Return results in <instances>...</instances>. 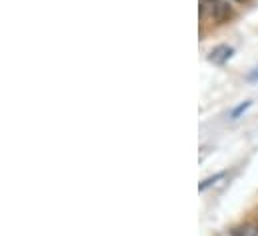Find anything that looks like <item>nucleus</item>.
Returning a JSON list of instances; mask_svg holds the SVG:
<instances>
[{"label":"nucleus","instance_id":"1","mask_svg":"<svg viewBox=\"0 0 258 236\" xmlns=\"http://www.w3.org/2000/svg\"><path fill=\"white\" fill-rule=\"evenodd\" d=\"M200 20H208L210 24H228L236 10L230 0H198Z\"/></svg>","mask_w":258,"mask_h":236},{"label":"nucleus","instance_id":"2","mask_svg":"<svg viewBox=\"0 0 258 236\" xmlns=\"http://www.w3.org/2000/svg\"><path fill=\"white\" fill-rule=\"evenodd\" d=\"M232 46H228V44H218L216 48H212L210 50V54H208V60L212 62V64H224L226 60L232 56Z\"/></svg>","mask_w":258,"mask_h":236},{"label":"nucleus","instance_id":"3","mask_svg":"<svg viewBox=\"0 0 258 236\" xmlns=\"http://www.w3.org/2000/svg\"><path fill=\"white\" fill-rule=\"evenodd\" d=\"M226 176V172H224V170H222V172H216V174H214V176H208V178H204V180H202V182H200V184H198V190H200V192H204V190H206V188H210V186H214V184H216V182H218V180H222V178Z\"/></svg>","mask_w":258,"mask_h":236},{"label":"nucleus","instance_id":"4","mask_svg":"<svg viewBox=\"0 0 258 236\" xmlns=\"http://www.w3.org/2000/svg\"><path fill=\"white\" fill-rule=\"evenodd\" d=\"M236 230H238L242 236H258V224H250V222H246V224L236 226Z\"/></svg>","mask_w":258,"mask_h":236},{"label":"nucleus","instance_id":"5","mask_svg":"<svg viewBox=\"0 0 258 236\" xmlns=\"http://www.w3.org/2000/svg\"><path fill=\"white\" fill-rule=\"evenodd\" d=\"M250 104H252L250 100H244L242 104H238V106H236V108H234V110L230 112V118H232V120H236V118H240V114H242V112H246V110L250 108Z\"/></svg>","mask_w":258,"mask_h":236},{"label":"nucleus","instance_id":"6","mask_svg":"<svg viewBox=\"0 0 258 236\" xmlns=\"http://www.w3.org/2000/svg\"><path fill=\"white\" fill-rule=\"evenodd\" d=\"M220 236H242V234H240L236 228H230V230H224V232H222Z\"/></svg>","mask_w":258,"mask_h":236},{"label":"nucleus","instance_id":"7","mask_svg":"<svg viewBox=\"0 0 258 236\" xmlns=\"http://www.w3.org/2000/svg\"><path fill=\"white\" fill-rule=\"evenodd\" d=\"M230 2H234V4H248L250 0H230Z\"/></svg>","mask_w":258,"mask_h":236}]
</instances>
